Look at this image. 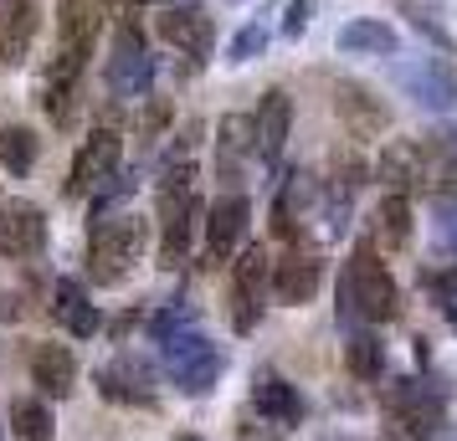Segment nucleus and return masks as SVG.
<instances>
[{
	"mask_svg": "<svg viewBox=\"0 0 457 441\" xmlns=\"http://www.w3.org/2000/svg\"><path fill=\"white\" fill-rule=\"evenodd\" d=\"M145 247H149V221L139 210L98 216V226L87 232V277H93L98 288L124 282V277L145 262Z\"/></svg>",
	"mask_w": 457,
	"mask_h": 441,
	"instance_id": "obj_1",
	"label": "nucleus"
},
{
	"mask_svg": "<svg viewBox=\"0 0 457 441\" xmlns=\"http://www.w3.org/2000/svg\"><path fill=\"white\" fill-rule=\"evenodd\" d=\"M339 314L350 318V323H391L401 314V288L386 273V262H375L370 241L339 273Z\"/></svg>",
	"mask_w": 457,
	"mask_h": 441,
	"instance_id": "obj_2",
	"label": "nucleus"
},
{
	"mask_svg": "<svg viewBox=\"0 0 457 441\" xmlns=\"http://www.w3.org/2000/svg\"><path fill=\"white\" fill-rule=\"evenodd\" d=\"M201 221V200H195V165L180 159L170 165L165 185H160V267H180L190 252V236Z\"/></svg>",
	"mask_w": 457,
	"mask_h": 441,
	"instance_id": "obj_3",
	"label": "nucleus"
},
{
	"mask_svg": "<svg viewBox=\"0 0 457 441\" xmlns=\"http://www.w3.org/2000/svg\"><path fill=\"white\" fill-rule=\"evenodd\" d=\"M165 370L180 396H206L211 385L221 380V370H227V355L211 339H201L195 329H186V334L165 339Z\"/></svg>",
	"mask_w": 457,
	"mask_h": 441,
	"instance_id": "obj_4",
	"label": "nucleus"
},
{
	"mask_svg": "<svg viewBox=\"0 0 457 441\" xmlns=\"http://www.w3.org/2000/svg\"><path fill=\"white\" fill-rule=\"evenodd\" d=\"M272 277V257L262 241H242V252L231 257V323L237 334H252L257 323V298L268 293Z\"/></svg>",
	"mask_w": 457,
	"mask_h": 441,
	"instance_id": "obj_5",
	"label": "nucleus"
},
{
	"mask_svg": "<svg viewBox=\"0 0 457 441\" xmlns=\"http://www.w3.org/2000/svg\"><path fill=\"white\" fill-rule=\"evenodd\" d=\"M386 411H391L401 437H427L447 421V400L436 396L427 380H395L386 390Z\"/></svg>",
	"mask_w": 457,
	"mask_h": 441,
	"instance_id": "obj_6",
	"label": "nucleus"
},
{
	"mask_svg": "<svg viewBox=\"0 0 457 441\" xmlns=\"http://www.w3.org/2000/svg\"><path fill=\"white\" fill-rule=\"evenodd\" d=\"M149 83H154V57L139 42V26L124 21L113 37V57H108V87L113 98H149Z\"/></svg>",
	"mask_w": 457,
	"mask_h": 441,
	"instance_id": "obj_7",
	"label": "nucleus"
},
{
	"mask_svg": "<svg viewBox=\"0 0 457 441\" xmlns=\"http://www.w3.org/2000/svg\"><path fill=\"white\" fill-rule=\"evenodd\" d=\"M119 159H124V134L119 128H93V139L78 149L72 159V175H67V195H93L108 175H119Z\"/></svg>",
	"mask_w": 457,
	"mask_h": 441,
	"instance_id": "obj_8",
	"label": "nucleus"
},
{
	"mask_svg": "<svg viewBox=\"0 0 457 441\" xmlns=\"http://www.w3.org/2000/svg\"><path fill=\"white\" fill-rule=\"evenodd\" d=\"M247 221H252V200L247 195H221L206 210V267H221L242 252L247 241Z\"/></svg>",
	"mask_w": 457,
	"mask_h": 441,
	"instance_id": "obj_9",
	"label": "nucleus"
},
{
	"mask_svg": "<svg viewBox=\"0 0 457 441\" xmlns=\"http://www.w3.org/2000/svg\"><path fill=\"white\" fill-rule=\"evenodd\" d=\"M319 282H324V257L309 252V247H293L288 257H278V262H272V277H268L272 298H278L283 308H303V303H313Z\"/></svg>",
	"mask_w": 457,
	"mask_h": 441,
	"instance_id": "obj_10",
	"label": "nucleus"
},
{
	"mask_svg": "<svg viewBox=\"0 0 457 441\" xmlns=\"http://www.w3.org/2000/svg\"><path fill=\"white\" fill-rule=\"evenodd\" d=\"M154 31H160V42H170L186 57H211V46H216V21L201 5H165L154 16Z\"/></svg>",
	"mask_w": 457,
	"mask_h": 441,
	"instance_id": "obj_11",
	"label": "nucleus"
},
{
	"mask_svg": "<svg viewBox=\"0 0 457 441\" xmlns=\"http://www.w3.org/2000/svg\"><path fill=\"white\" fill-rule=\"evenodd\" d=\"M375 180L391 190V195H411L421 180H432V165H427V144H421V139H391V144H380V159H375Z\"/></svg>",
	"mask_w": 457,
	"mask_h": 441,
	"instance_id": "obj_12",
	"label": "nucleus"
},
{
	"mask_svg": "<svg viewBox=\"0 0 457 441\" xmlns=\"http://www.w3.org/2000/svg\"><path fill=\"white\" fill-rule=\"evenodd\" d=\"M334 113L350 128V139H380L391 128V108L375 98V87L365 83H339L334 87Z\"/></svg>",
	"mask_w": 457,
	"mask_h": 441,
	"instance_id": "obj_13",
	"label": "nucleus"
},
{
	"mask_svg": "<svg viewBox=\"0 0 457 441\" xmlns=\"http://www.w3.org/2000/svg\"><path fill=\"white\" fill-rule=\"evenodd\" d=\"M46 247V216L31 200H0V257H37Z\"/></svg>",
	"mask_w": 457,
	"mask_h": 441,
	"instance_id": "obj_14",
	"label": "nucleus"
},
{
	"mask_svg": "<svg viewBox=\"0 0 457 441\" xmlns=\"http://www.w3.org/2000/svg\"><path fill=\"white\" fill-rule=\"evenodd\" d=\"M252 411H257L262 421H272L278 431H283V426H298V421L309 416L298 385L283 380L278 370H257V375H252Z\"/></svg>",
	"mask_w": 457,
	"mask_h": 441,
	"instance_id": "obj_15",
	"label": "nucleus"
},
{
	"mask_svg": "<svg viewBox=\"0 0 457 441\" xmlns=\"http://www.w3.org/2000/svg\"><path fill=\"white\" fill-rule=\"evenodd\" d=\"M288 128H293L288 93H283V87L262 93L257 118H252V154H257L262 165H278V159H283V144H288Z\"/></svg>",
	"mask_w": 457,
	"mask_h": 441,
	"instance_id": "obj_16",
	"label": "nucleus"
},
{
	"mask_svg": "<svg viewBox=\"0 0 457 441\" xmlns=\"http://www.w3.org/2000/svg\"><path fill=\"white\" fill-rule=\"evenodd\" d=\"M42 31V0H0V62H26Z\"/></svg>",
	"mask_w": 457,
	"mask_h": 441,
	"instance_id": "obj_17",
	"label": "nucleus"
},
{
	"mask_svg": "<svg viewBox=\"0 0 457 441\" xmlns=\"http://www.w3.org/2000/svg\"><path fill=\"white\" fill-rule=\"evenodd\" d=\"M98 390L113 405H154V375H149L145 359L134 355H119L113 364H104L98 370Z\"/></svg>",
	"mask_w": 457,
	"mask_h": 441,
	"instance_id": "obj_18",
	"label": "nucleus"
},
{
	"mask_svg": "<svg viewBox=\"0 0 457 441\" xmlns=\"http://www.w3.org/2000/svg\"><path fill=\"white\" fill-rule=\"evenodd\" d=\"M395 83L406 87V98H411L416 108L442 113V108L457 103V78L442 62H406L401 72H395Z\"/></svg>",
	"mask_w": 457,
	"mask_h": 441,
	"instance_id": "obj_19",
	"label": "nucleus"
},
{
	"mask_svg": "<svg viewBox=\"0 0 457 441\" xmlns=\"http://www.w3.org/2000/svg\"><path fill=\"white\" fill-rule=\"evenodd\" d=\"M52 318L78 339H93L104 329V314H98V303L83 293L78 277H57V288H52Z\"/></svg>",
	"mask_w": 457,
	"mask_h": 441,
	"instance_id": "obj_20",
	"label": "nucleus"
},
{
	"mask_svg": "<svg viewBox=\"0 0 457 441\" xmlns=\"http://www.w3.org/2000/svg\"><path fill=\"white\" fill-rule=\"evenodd\" d=\"M339 52H350V57H395L401 37L380 16H354V21L339 26Z\"/></svg>",
	"mask_w": 457,
	"mask_h": 441,
	"instance_id": "obj_21",
	"label": "nucleus"
},
{
	"mask_svg": "<svg viewBox=\"0 0 457 441\" xmlns=\"http://www.w3.org/2000/svg\"><path fill=\"white\" fill-rule=\"evenodd\" d=\"M72 380H78L72 349H62V344H37V349H31V385H37L42 396H52V400L72 396Z\"/></svg>",
	"mask_w": 457,
	"mask_h": 441,
	"instance_id": "obj_22",
	"label": "nucleus"
},
{
	"mask_svg": "<svg viewBox=\"0 0 457 441\" xmlns=\"http://www.w3.org/2000/svg\"><path fill=\"white\" fill-rule=\"evenodd\" d=\"M411 195H386L370 216V247L380 252H401L406 241H411Z\"/></svg>",
	"mask_w": 457,
	"mask_h": 441,
	"instance_id": "obj_23",
	"label": "nucleus"
},
{
	"mask_svg": "<svg viewBox=\"0 0 457 441\" xmlns=\"http://www.w3.org/2000/svg\"><path fill=\"white\" fill-rule=\"evenodd\" d=\"M313 195H319L313 175L293 169L288 180H283V195H278V206H272V226H278V236L298 241V232H303V210L313 206Z\"/></svg>",
	"mask_w": 457,
	"mask_h": 441,
	"instance_id": "obj_24",
	"label": "nucleus"
},
{
	"mask_svg": "<svg viewBox=\"0 0 457 441\" xmlns=\"http://www.w3.org/2000/svg\"><path fill=\"white\" fill-rule=\"evenodd\" d=\"M11 437L16 441H52L57 437V421L46 400H11Z\"/></svg>",
	"mask_w": 457,
	"mask_h": 441,
	"instance_id": "obj_25",
	"label": "nucleus"
},
{
	"mask_svg": "<svg viewBox=\"0 0 457 441\" xmlns=\"http://www.w3.org/2000/svg\"><path fill=\"white\" fill-rule=\"evenodd\" d=\"M37 149H42V139H37V134H31L26 124H11V128H0V165L11 169L16 180L37 169Z\"/></svg>",
	"mask_w": 457,
	"mask_h": 441,
	"instance_id": "obj_26",
	"label": "nucleus"
},
{
	"mask_svg": "<svg viewBox=\"0 0 457 441\" xmlns=\"http://www.w3.org/2000/svg\"><path fill=\"white\" fill-rule=\"evenodd\" d=\"M345 364H350L354 380H380L386 375V344L375 334H354L345 344Z\"/></svg>",
	"mask_w": 457,
	"mask_h": 441,
	"instance_id": "obj_27",
	"label": "nucleus"
},
{
	"mask_svg": "<svg viewBox=\"0 0 457 441\" xmlns=\"http://www.w3.org/2000/svg\"><path fill=\"white\" fill-rule=\"evenodd\" d=\"M216 154L221 159H247L252 154V118L247 113H227L216 124Z\"/></svg>",
	"mask_w": 457,
	"mask_h": 441,
	"instance_id": "obj_28",
	"label": "nucleus"
},
{
	"mask_svg": "<svg viewBox=\"0 0 457 441\" xmlns=\"http://www.w3.org/2000/svg\"><path fill=\"white\" fill-rule=\"evenodd\" d=\"M432 216H436V236H442V241L457 252V185L442 190V195L432 200Z\"/></svg>",
	"mask_w": 457,
	"mask_h": 441,
	"instance_id": "obj_29",
	"label": "nucleus"
},
{
	"mask_svg": "<svg viewBox=\"0 0 457 441\" xmlns=\"http://www.w3.org/2000/svg\"><path fill=\"white\" fill-rule=\"evenodd\" d=\"M190 323H195V314H190V308H165V314H154V323H149V334H154L160 344H165V339L186 334Z\"/></svg>",
	"mask_w": 457,
	"mask_h": 441,
	"instance_id": "obj_30",
	"label": "nucleus"
},
{
	"mask_svg": "<svg viewBox=\"0 0 457 441\" xmlns=\"http://www.w3.org/2000/svg\"><path fill=\"white\" fill-rule=\"evenodd\" d=\"M262 46H268V31H262V26H242L237 42H231V52H227V62H252Z\"/></svg>",
	"mask_w": 457,
	"mask_h": 441,
	"instance_id": "obj_31",
	"label": "nucleus"
},
{
	"mask_svg": "<svg viewBox=\"0 0 457 441\" xmlns=\"http://www.w3.org/2000/svg\"><path fill=\"white\" fill-rule=\"evenodd\" d=\"M313 26V0H288V16H283V31L288 37H303Z\"/></svg>",
	"mask_w": 457,
	"mask_h": 441,
	"instance_id": "obj_32",
	"label": "nucleus"
},
{
	"mask_svg": "<svg viewBox=\"0 0 457 441\" xmlns=\"http://www.w3.org/2000/svg\"><path fill=\"white\" fill-rule=\"evenodd\" d=\"M237 441H283V437H278L272 421H262V426H257V421H242V426H237Z\"/></svg>",
	"mask_w": 457,
	"mask_h": 441,
	"instance_id": "obj_33",
	"label": "nucleus"
},
{
	"mask_svg": "<svg viewBox=\"0 0 457 441\" xmlns=\"http://www.w3.org/2000/svg\"><path fill=\"white\" fill-rule=\"evenodd\" d=\"M432 288H436L442 298H457V262L447 267V273H436V277H432Z\"/></svg>",
	"mask_w": 457,
	"mask_h": 441,
	"instance_id": "obj_34",
	"label": "nucleus"
},
{
	"mask_svg": "<svg viewBox=\"0 0 457 441\" xmlns=\"http://www.w3.org/2000/svg\"><path fill=\"white\" fill-rule=\"evenodd\" d=\"M442 314H447V323L457 329V298H447V303H442Z\"/></svg>",
	"mask_w": 457,
	"mask_h": 441,
	"instance_id": "obj_35",
	"label": "nucleus"
},
{
	"mask_svg": "<svg viewBox=\"0 0 457 441\" xmlns=\"http://www.w3.org/2000/svg\"><path fill=\"white\" fill-rule=\"evenodd\" d=\"M180 441H201V437H180Z\"/></svg>",
	"mask_w": 457,
	"mask_h": 441,
	"instance_id": "obj_36",
	"label": "nucleus"
},
{
	"mask_svg": "<svg viewBox=\"0 0 457 441\" xmlns=\"http://www.w3.org/2000/svg\"><path fill=\"white\" fill-rule=\"evenodd\" d=\"M175 5H186V0H175Z\"/></svg>",
	"mask_w": 457,
	"mask_h": 441,
	"instance_id": "obj_37",
	"label": "nucleus"
}]
</instances>
